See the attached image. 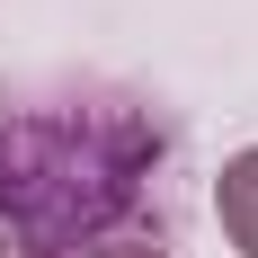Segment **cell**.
Listing matches in <instances>:
<instances>
[{
    "label": "cell",
    "instance_id": "cell-1",
    "mask_svg": "<svg viewBox=\"0 0 258 258\" xmlns=\"http://www.w3.org/2000/svg\"><path fill=\"white\" fill-rule=\"evenodd\" d=\"M160 160V134H143L134 107L62 98L0 116V232L18 258H72L89 240H116L143 178Z\"/></svg>",
    "mask_w": 258,
    "mask_h": 258
},
{
    "label": "cell",
    "instance_id": "cell-3",
    "mask_svg": "<svg viewBox=\"0 0 258 258\" xmlns=\"http://www.w3.org/2000/svg\"><path fill=\"white\" fill-rule=\"evenodd\" d=\"M72 258H169L160 240H143V232H116V240H89V249H72Z\"/></svg>",
    "mask_w": 258,
    "mask_h": 258
},
{
    "label": "cell",
    "instance_id": "cell-2",
    "mask_svg": "<svg viewBox=\"0 0 258 258\" xmlns=\"http://www.w3.org/2000/svg\"><path fill=\"white\" fill-rule=\"evenodd\" d=\"M214 223H223L232 258H258V143L223 160V178H214Z\"/></svg>",
    "mask_w": 258,
    "mask_h": 258
},
{
    "label": "cell",
    "instance_id": "cell-4",
    "mask_svg": "<svg viewBox=\"0 0 258 258\" xmlns=\"http://www.w3.org/2000/svg\"><path fill=\"white\" fill-rule=\"evenodd\" d=\"M0 258H18V249H9V232H0Z\"/></svg>",
    "mask_w": 258,
    "mask_h": 258
}]
</instances>
